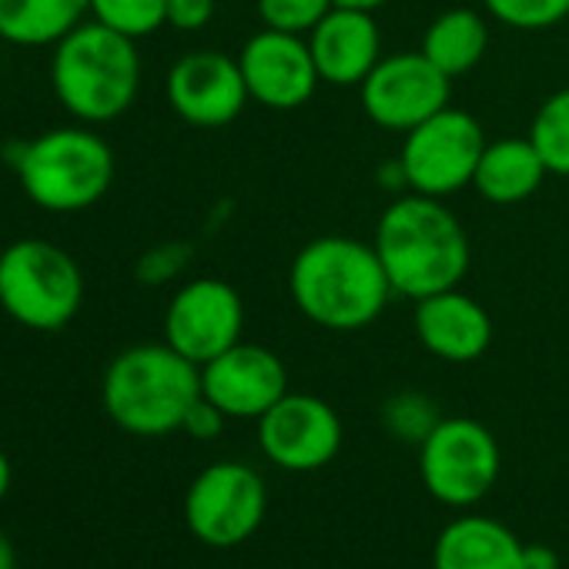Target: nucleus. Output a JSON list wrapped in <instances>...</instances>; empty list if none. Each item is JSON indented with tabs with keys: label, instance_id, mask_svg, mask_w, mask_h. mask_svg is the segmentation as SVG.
<instances>
[{
	"label": "nucleus",
	"instance_id": "nucleus-12",
	"mask_svg": "<svg viewBox=\"0 0 569 569\" xmlns=\"http://www.w3.org/2000/svg\"><path fill=\"white\" fill-rule=\"evenodd\" d=\"M342 439L339 412L312 392H284L258 419V449L284 472L326 469L339 456Z\"/></svg>",
	"mask_w": 569,
	"mask_h": 569
},
{
	"label": "nucleus",
	"instance_id": "nucleus-11",
	"mask_svg": "<svg viewBox=\"0 0 569 569\" xmlns=\"http://www.w3.org/2000/svg\"><path fill=\"white\" fill-rule=\"evenodd\" d=\"M244 332V302L234 284L214 274L184 281L168 299L164 309V342L204 366L241 342Z\"/></svg>",
	"mask_w": 569,
	"mask_h": 569
},
{
	"label": "nucleus",
	"instance_id": "nucleus-30",
	"mask_svg": "<svg viewBox=\"0 0 569 569\" xmlns=\"http://www.w3.org/2000/svg\"><path fill=\"white\" fill-rule=\"evenodd\" d=\"M522 569H559V552L552 546H522Z\"/></svg>",
	"mask_w": 569,
	"mask_h": 569
},
{
	"label": "nucleus",
	"instance_id": "nucleus-1",
	"mask_svg": "<svg viewBox=\"0 0 569 569\" xmlns=\"http://www.w3.org/2000/svg\"><path fill=\"white\" fill-rule=\"evenodd\" d=\"M289 296L326 332H362L396 299L376 244L349 234H322L299 248L289 264Z\"/></svg>",
	"mask_w": 569,
	"mask_h": 569
},
{
	"label": "nucleus",
	"instance_id": "nucleus-27",
	"mask_svg": "<svg viewBox=\"0 0 569 569\" xmlns=\"http://www.w3.org/2000/svg\"><path fill=\"white\" fill-rule=\"evenodd\" d=\"M191 261V244L188 241H161L154 248H148L138 264H134V278L141 284H168L174 281Z\"/></svg>",
	"mask_w": 569,
	"mask_h": 569
},
{
	"label": "nucleus",
	"instance_id": "nucleus-18",
	"mask_svg": "<svg viewBox=\"0 0 569 569\" xmlns=\"http://www.w3.org/2000/svg\"><path fill=\"white\" fill-rule=\"evenodd\" d=\"M519 536L492 516L452 519L432 546V569H522Z\"/></svg>",
	"mask_w": 569,
	"mask_h": 569
},
{
	"label": "nucleus",
	"instance_id": "nucleus-2",
	"mask_svg": "<svg viewBox=\"0 0 569 569\" xmlns=\"http://www.w3.org/2000/svg\"><path fill=\"white\" fill-rule=\"evenodd\" d=\"M376 254L399 299H429L446 289H459L472 248L462 221L442 198L402 191L376 221Z\"/></svg>",
	"mask_w": 569,
	"mask_h": 569
},
{
	"label": "nucleus",
	"instance_id": "nucleus-6",
	"mask_svg": "<svg viewBox=\"0 0 569 569\" xmlns=\"http://www.w3.org/2000/svg\"><path fill=\"white\" fill-rule=\"evenodd\" d=\"M84 292L78 258L48 238H18L0 251V309L31 332L68 329Z\"/></svg>",
	"mask_w": 569,
	"mask_h": 569
},
{
	"label": "nucleus",
	"instance_id": "nucleus-4",
	"mask_svg": "<svg viewBox=\"0 0 569 569\" xmlns=\"http://www.w3.org/2000/svg\"><path fill=\"white\" fill-rule=\"evenodd\" d=\"M51 88L58 104L81 124H111L124 118L141 94L138 41L84 21L51 58Z\"/></svg>",
	"mask_w": 569,
	"mask_h": 569
},
{
	"label": "nucleus",
	"instance_id": "nucleus-14",
	"mask_svg": "<svg viewBox=\"0 0 569 569\" xmlns=\"http://www.w3.org/2000/svg\"><path fill=\"white\" fill-rule=\"evenodd\" d=\"M171 111L191 128H228L248 108V88L238 54L224 51H188L181 54L164 81Z\"/></svg>",
	"mask_w": 569,
	"mask_h": 569
},
{
	"label": "nucleus",
	"instance_id": "nucleus-16",
	"mask_svg": "<svg viewBox=\"0 0 569 569\" xmlns=\"http://www.w3.org/2000/svg\"><path fill=\"white\" fill-rule=\"evenodd\" d=\"M412 326H416L419 346L432 359H442L452 366L476 362L492 346L489 312L462 289H446L429 299H419Z\"/></svg>",
	"mask_w": 569,
	"mask_h": 569
},
{
	"label": "nucleus",
	"instance_id": "nucleus-13",
	"mask_svg": "<svg viewBox=\"0 0 569 569\" xmlns=\"http://www.w3.org/2000/svg\"><path fill=\"white\" fill-rule=\"evenodd\" d=\"M238 64L248 98L268 111H299L316 98L322 84L309 38L302 34L261 28L241 44Z\"/></svg>",
	"mask_w": 569,
	"mask_h": 569
},
{
	"label": "nucleus",
	"instance_id": "nucleus-26",
	"mask_svg": "<svg viewBox=\"0 0 569 569\" xmlns=\"http://www.w3.org/2000/svg\"><path fill=\"white\" fill-rule=\"evenodd\" d=\"M332 8V0H258V18L261 28L309 38Z\"/></svg>",
	"mask_w": 569,
	"mask_h": 569
},
{
	"label": "nucleus",
	"instance_id": "nucleus-22",
	"mask_svg": "<svg viewBox=\"0 0 569 569\" xmlns=\"http://www.w3.org/2000/svg\"><path fill=\"white\" fill-rule=\"evenodd\" d=\"M542 164L556 178H569V84L552 91L532 114L529 134Z\"/></svg>",
	"mask_w": 569,
	"mask_h": 569
},
{
	"label": "nucleus",
	"instance_id": "nucleus-9",
	"mask_svg": "<svg viewBox=\"0 0 569 569\" xmlns=\"http://www.w3.org/2000/svg\"><path fill=\"white\" fill-rule=\"evenodd\" d=\"M268 512L264 479L234 459L204 466L184 492L188 532L214 549H231L251 539Z\"/></svg>",
	"mask_w": 569,
	"mask_h": 569
},
{
	"label": "nucleus",
	"instance_id": "nucleus-32",
	"mask_svg": "<svg viewBox=\"0 0 569 569\" xmlns=\"http://www.w3.org/2000/svg\"><path fill=\"white\" fill-rule=\"evenodd\" d=\"M0 569H18V549L4 532H0Z\"/></svg>",
	"mask_w": 569,
	"mask_h": 569
},
{
	"label": "nucleus",
	"instance_id": "nucleus-20",
	"mask_svg": "<svg viewBox=\"0 0 569 569\" xmlns=\"http://www.w3.org/2000/svg\"><path fill=\"white\" fill-rule=\"evenodd\" d=\"M88 14V0H0V41L14 48H58Z\"/></svg>",
	"mask_w": 569,
	"mask_h": 569
},
{
	"label": "nucleus",
	"instance_id": "nucleus-21",
	"mask_svg": "<svg viewBox=\"0 0 569 569\" xmlns=\"http://www.w3.org/2000/svg\"><path fill=\"white\" fill-rule=\"evenodd\" d=\"M419 51L446 74L462 78L476 71L489 51V24L472 8H452L429 21Z\"/></svg>",
	"mask_w": 569,
	"mask_h": 569
},
{
	"label": "nucleus",
	"instance_id": "nucleus-19",
	"mask_svg": "<svg viewBox=\"0 0 569 569\" xmlns=\"http://www.w3.org/2000/svg\"><path fill=\"white\" fill-rule=\"evenodd\" d=\"M546 174L549 171L529 138H496L486 141V151L472 174V188L482 201L506 208L529 201L542 188Z\"/></svg>",
	"mask_w": 569,
	"mask_h": 569
},
{
	"label": "nucleus",
	"instance_id": "nucleus-24",
	"mask_svg": "<svg viewBox=\"0 0 569 569\" xmlns=\"http://www.w3.org/2000/svg\"><path fill=\"white\" fill-rule=\"evenodd\" d=\"M439 419L442 416L436 402L422 392H396L382 406V426L389 429V436L412 446H422V439L436 429Z\"/></svg>",
	"mask_w": 569,
	"mask_h": 569
},
{
	"label": "nucleus",
	"instance_id": "nucleus-5",
	"mask_svg": "<svg viewBox=\"0 0 569 569\" xmlns=\"http://www.w3.org/2000/svg\"><path fill=\"white\" fill-rule=\"evenodd\" d=\"M31 204L51 214L94 208L114 184V151L91 124L51 128L11 148L8 158Z\"/></svg>",
	"mask_w": 569,
	"mask_h": 569
},
{
	"label": "nucleus",
	"instance_id": "nucleus-23",
	"mask_svg": "<svg viewBox=\"0 0 569 569\" xmlns=\"http://www.w3.org/2000/svg\"><path fill=\"white\" fill-rule=\"evenodd\" d=\"M91 21L131 38L144 41L168 24V0H88Z\"/></svg>",
	"mask_w": 569,
	"mask_h": 569
},
{
	"label": "nucleus",
	"instance_id": "nucleus-29",
	"mask_svg": "<svg viewBox=\"0 0 569 569\" xmlns=\"http://www.w3.org/2000/svg\"><path fill=\"white\" fill-rule=\"evenodd\" d=\"M224 422H228V416L214 406V402H208L204 396L188 409V416H184V422H181V432H188L191 439H198V442H211V439H218L221 432H224Z\"/></svg>",
	"mask_w": 569,
	"mask_h": 569
},
{
	"label": "nucleus",
	"instance_id": "nucleus-7",
	"mask_svg": "<svg viewBox=\"0 0 569 569\" xmlns=\"http://www.w3.org/2000/svg\"><path fill=\"white\" fill-rule=\"evenodd\" d=\"M502 469V452L496 436L469 419H439L436 429L419 446V476L432 499L452 509H472L482 502Z\"/></svg>",
	"mask_w": 569,
	"mask_h": 569
},
{
	"label": "nucleus",
	"instance_id": "nucleus-3",
	"mask_svg": "<svg viewBox=\"0 0 569 569\" xmlns=\"http://www.w3.org/2000/svg\"><path fill=\"white\" fill-rule=\"evenodd\" d=\"M198 399L201 366L168 342H141L118 352L101 382L108 419L141 439L181 432V422Z\"/></svg>",
	"mask_w": 569,
	"mask_h": 569
},
{
	"label": "nucleus",
	"instance_id": "nucleus-31",
	"mask_svg": "<svg viewBox=\"0 0 569 569\" xmlns=\"http://www.w3.org/2000/svg\"><path fill=\"white\" fill-rule=\"evenodd\" d=\"M336 8H352V11H369V14H376V11H382L389 0H332Z\"/></svg>",
	"mask_w": 569,
	"mask_h": 569
},
{
	"label": "nucleus",
	"instance_id": "nucleus-10",
	"mask_svg": "<svg viewBox=\"0 0 569 569\" xmlns=\"http://www.w3.org/2000/svg\"><path fill=\"white\" fill-rule=\"evenodd\" d=\"M452 78H446L422 51L382 54L372 74L359 84L366 118L382 128L406 134L449 108Z\"/></svg>",
	"mask_w": 569,
	"mask_h": 569
},
{
	"label": "nucleus",
	"instance_id": "nucleus-28",
	"mask_svg": "<svg viewBox=\"0 0 569 569\" xmlns=\"http://www.w3.org/2000/svg\"><path fill=\"white\" fill-rule=\"evenodd\" d=\"M218 14V0H168V28L181 34L204 31Z\"/></svg>",
	"mask_w": 569,
	"mask_h": 569
},
{
	"label": "nucleus",
	"instance_id": "nucleus-17",
	"mask_svg": "<svg viewBox=\"0 0 569 569\" xmlns=\"http://www.w3.org/2000/svg\"><path fill=\"white\" fill-rule=\"evenodd\" d=\"M309 48L322 84L359 88L382 61V31L376 24V14L369 11L332 8L312 28Z\"/></svg>",
	"mask_w": 569,
	"mask_h": 569
},
{
	"label": "nucleus",
	"instance_id": "nucleus-33",
	"mask_svg": "<svg viewBox=\"0 0 569 569\" xmlns=\"http://www.w3.org/2000/svg\"><path fill=\"white\" fill-rule=\"evenodd\" d=\"M11 482H14V469H11V459L8 452L0 449V499H4L11 492Z\"/></svg>",
	"mask_w": 569,
	"mask_h": 569
},
{
	"label": "nucleus",
	"instance_id": "nucleus-25",
	"mask_svg": "<svg viewBox=\"0 0 569 569\" xmlns=\"http://www.w3.org/2000/svg\"><path fill=\"white\" fill-rule=\"evenodd\" d=\"M492 21L512 31H549L569 18V0H482Z\"/></svg>",
	"mask_w": 569,
	"mask_h": 569
},
{
	"label": "nucleus",
	"instance_id": "nucleus-15",
	"mask_svg": "<svg viewBox=\"0 0 569 569\" xmlns=\"http://www.w3.org/2000/svg\"><path fill=\"white\" fill-rule=\"evenodd\" d=\"M284 392H289L284 362L271 349L244 339L201 366V396L214 402L228 419L258 422Z\"/></svg>",
	"mask_w": 569,
	"mask_h": 569
},
{
	"label": "nucleus",
	"instance_id": "nucleus-8",
	"mask_svg": "<svg viewBox=\"0 0 569 569\" xmlns=\"http://www.w3.org/2000/svg\"><path fill=\"white\" fill-rule=\"evenodd\" d=\"M486 151L482 124L462 108H442L419 128L406 131L399 164L406 188L429 198H449L472 184L476 164Z\"/></svg>",
	"mask_w": 569,
	"mask_h": 569
}]
</instances>
